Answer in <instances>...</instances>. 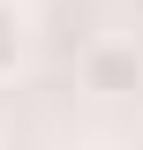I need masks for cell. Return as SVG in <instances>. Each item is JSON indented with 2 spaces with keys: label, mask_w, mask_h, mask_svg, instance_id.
Wrapping results in <instances>:
<instances>
[{
  "label": "cell",
  "mask_w": 143,
  "mask_h": 150,
  "mask_svg": "<svg viewBox=\"0 0 143 150\" xmlns=\"http://www.w3.org/2000/svg\"><path fill=\"white\" fill-rule=\"evenodd\" d=\"M75 83H83L90 98H136L143 90V53L128 38H90L83 60H75Z\"/></svg>",
  "instance_id": "6da1fadb"
},
{
  "label": "cell",
  "mask_w": 143,
  "mask_h": 150,
  "mask_svg": "<svg viewBox=\"0 0 143 150\" xmlns=\"http://www.w3.org/2000/svg\"><path fill=\"white\" fill-rule=\"evenodd\" d=\"M23 68V8L15 0H0V83Z\"/></svg>",
  "instance_id": "7a4b0ae2"
}]
</instances>
